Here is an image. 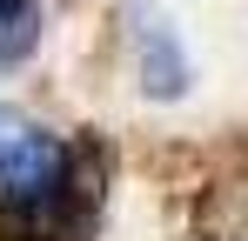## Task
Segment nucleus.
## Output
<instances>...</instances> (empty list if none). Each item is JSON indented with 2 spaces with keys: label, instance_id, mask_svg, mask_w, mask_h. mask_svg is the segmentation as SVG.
I'll return each mask as SVG.
<instances>
[{
  "label": "nucleus",
  "instance_id": "f257e3e1",
  "mask_svg": "<svg viewBox=\"0 0 248 241\" xmlns=\"http://www.w3.org/2000/svg\"><path fill=\"white\" fill-rule=\"evenodd\" d=\"M61 181H67V148L47 134L41 120L0 107V214L47 201Z\"/></svg>",
  "mask_w": 248,
  "mask_h": 241
},
{
  "label": "nucleus",
  "instance_id": "7ed1b4c3",
  "mask_svg": "<svg viewBox=\"0 0 248 241\" xmlns=\"http://www.w3.org/2000/svg\"><path fill=\"white\" fill-rule=\"evenodd\" d=\"M20 14H34V0H0V20H20Z\"/></svg>",
  "mask_w": 248,
  "mask_h": 241
},
{
  "label": "nucleus",
  "instance_id": "f03ea898",
  "mask_svg": "<svg viewBox=\"0 0 248 241\" xmlns=\"http://www.w3.org/2000/svg\"><path fill=\"white\" fill-rule=\"evenodd\" d=\"M134 40H141V87H148L155 101H174V94L188 87V60H181V47H174V27H168L161 14H148V20L134 27Z\"/></svg>",
  "mask_w": 248,
  "mask_h": 241
}]
</instances>
